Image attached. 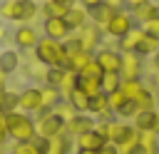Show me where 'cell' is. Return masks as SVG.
<instances>
[{
	"label": "cell",
	"instance_id": "36",
	"mask_svg": "<svg viewBox=\"0 0 159 154\" xmlns=\"http://www.w3.org/2000/svg\"><path fill=\"white\" fill-rule=\"evenodd\" d=\"M52 112H55V114H57V117H60L62 122H67V119H72V117L77 114V112H75V107H72V104H70L67 99H62V102H60V104H57V107H55Z\"/></svg>",
	"mask_w": 159,
	"mask_h": 154
},
{
	"label": "cell",
	"instance_id": "2",
	"mask_svg": "<svg viewBox=\"0 0 159 154\" xmlns=\"http://www.w3.org/2000/svg\"><path fill=\"white\" fill-rule=\"evenodd\" d=\"M35 60L45 67H65V60H67V52H65V45L60 40H52V37H40L37 45H35Z\"/></svg>",
	"mask_w": 159,
	"mask_h": 154
},
{
	"label": "cell",
	"instance_id": "12",
	"mask_svg": "<svg viewBox=\"0 0 159 154\" xmlns=\"http://www.w3.org/2000/svg\"><path fill=\"white\" fill-rule=\"evenodd\" d=\"M104 144H109L97 129H89V132H82L80 137H75V149H89V152H99Z\"/></svg>",
	"mask_w": 159,
	"mask_h": 154
},
{
	"label": "cell",
	"instance_id": "37",
	"mask_svg": "<svg viewBox=\"0 0 159 154\" xmlns=\"http://www.w3.org/2000/svg\"><path fill=\"white\" fill-rule=\"evenodd\" d=\"M62 75H65V67H47V75H45V84L60 87V82H62Z\"/></svg>",
	"mask_w": 159,
	"mask_h": 154
},
{
	"label": "cell",
	"instance_id": "45",
	"mask_svg": "<svg viewBox=\"0 0 159 154\" xmlns=\"http://www.w3.org/2000/svg\"><path fill=\"white\" fill-rule=\"evenodd\" d=\"M144 2H152V0H124V7H127V10H132V7L144 5Z\"/></svg>",
	"mask_w": 159,
	"mask_h": 154
},
{
	"label": "cell",
	"instance_id": "40",
	"mask_svg": "<svg viewBox=\"0 0 159 154\" xmlns=\"http://www.w3.org/2000/svg\"><path fill=\"white\" fill-rule=\"evenodd\" d=\"M32 147H35V152H37V154H47V152H50V139H45V137H40V134H35Z\"/></svg>",
	"mask_w": 159,
	"mask_h": 154
},
{
	"label": "cell",
	"instance_id": "10",
	"mask_svg": "<svg viewBox=\"0 0 159 154\" xmlns=\"http://www.w3.org/2000/svg\"><path fill=\"white\" fill-rule=\"evenodd\" d=\"M37 40H40V32L32 25H17V30L12 32V42L20 50H35Z\"/></svg>",
	"mask_w": 159,
	"mask_h": 154
},
{
	"label": "cell",
	"instance_id": "39",
	"mask_svg": "<svg viewBox=\"0 0 159 154\" xmlns=\"http://www.w3.org/2000/svg\"><path fill=\"white\" fill-rule=\"evenodd\" d=\"M10 154H37L32 142H12V152Z\"/></svg>",
	"mask_w": 159,
	"mask_h": 154
},
{
	"label": "cell",
	"instance_id": "22",
	"mask_svg": "<svg viewBox=\"0 0 159 154\" xmlns=\"http://www.w3.org/2000/svg\"><path fill=\"white\" fill-rule=\"evenodd\" d=\"M92 57H94V52H87V50H77V52L67 55V60H65V67L80 75V70H82V67H84V65H87Z\"/></svg>",
	"mask_w": 159,
	"mask_h": 154
},
{
	"label": "cell",
	"instance_id": "23",
	"mask_svg": "<svg viewBox=\"0 0 159 154\" xmlns=\"http://www.w3.org/2000/svg\"><path fill=\"white\" fill-rule=\"evenodd\" d=\"M137 132H154V109H144V112H137L132 119Z\"/></svg>",
	"mask_w": 159,
	"mask_h": 154
},
{
	"label": "cell",
	"instance_id": "17",
	"mask_svg": "<svg viewBox=\"0 0 159 154\" xmlns=\"http://www.w3.org/2000/svg\"><path fill=\"white\" fill-rule=\"evenodd\" d=\"M159 152V134L157 132H139L137 154H157Z\"/></svg>",
	"mask_w": 159,
	"mask_h": 154
},
{
	"label": "cell",
	"instance_id": "21",
	"mask_svg": "<svg viewBox=\"0 0 159 154\" xmlns=\"http://www.w3.org/2000/svg\"><path fill=\"white\" fill-rule=\"evenodd\" d=\"M65 99L75 107V112H80V114H89V99H92V97H89L87 92H82L80 87H77V89H72Z\"/></svg>",
	"mask_w": 159,
	"mask_h": 154
},
{
	"label": "cell",
	"instance_id": "16",
	"mask_svg": "<svg viewBox=\"0 0 159 154\" xmlns=\"http://www.w3.org/2000/svg\"><path fill=\"white\" fill-rule=\"evenodd\" d=\"M37 15H40V5L35 0H17V17H15V22L30 25Z\"/></svg>",
	"mask_w": 159,
	"mask_h": 154
},
{
	"label": "cell",
	"instance_id": "28",
	"mask_svg": "<svg viewBox=\"0 0 159 154\" xmlns=\"http://www.w3.org/2000/svg\"><path fill=\"white\" fill-rule=\"evenodd\" d=\"M15 109H20V92L5 89L0 94V112H15Z\"/></svg>",
	"mask_w": 159,
	"mask_h": 154
},
{
	"label": "cell",
	"instance_id": "18",
	"mask_svg": "<svg viewBox=\"0 0 159 154\" xmlns=\"http://www.w3.org/2000/svg\"><path fill=\"white\" fill-rule=\"evenodd\" d=\"M40 94H42V109H55L65 99L62 92H60V87H52V84H40Z\"/></svg>",
	"mask_w": 159,
	"mask_h": 154
},
{
	"label": "cell",
	"instance_id": "11",
	"mask_svg": "<svg viewBox=\"0 0 159 154\" xmlns=\"http://www.w3.org/2000/svg\"><path fill=\"white\" fill-rule=\"evenodd\" d=\"M94 124H97V119L92 117V114H75L72 119H67L65 122V132L70 134V137H80L82 132H89V129H94Z\"/></svg>",
	"mask_w": 159,
	"mask_h": 154
},
{
	"label": "cell",
	"instance_id": "52",
	"mask_svg": "<svg viewBox=\"0 0 159 154\" xmlns=\"http://www.w3.org/2000/svg\"><path fill=\"white\" fill-rule=\"evenodd\" d=\"M62 2H75V0H62Z\"/></svg>",
	"mask_w": 159,
	"mask_h": 154
},
{
	"label": "cell",
	"instance_id": "49",
	"mask_svg": "<svg viewBox=\"0 0 159 154\" xmlns=\"http://www.w3.org/2000/svg\"><path fill=\"white\" fill-rule=\"evenodd\" d=\"M75 154H97V152H89V149H75Z\"/></svg>",
	"mask_w": 159,
	"mask_h": 154
},
{
	"label": "cell",
	"instance_id": "4",
	"mask_svg": "<svg viewBox=\"0 0 159 154\" xmlns=\"http://www.w3.org/2000/svg\"><path fill=\"white\" fill-rule=\"evenodd\" d=\"M132 27H134L132 12H129L127 7H122V10H114L112 20H109V22H107V27H104V35H109L112 40H122Z\"/></svg>",
	"mask_w": 159,
	"mask_h": 154
},
{
	"label": "cell",
	"instance_id": "34",
	"mask_svg": "<svg viewBox=\"0 0 159 154\" xmlns=\"http://www.w3.org/2000/svg\"><path fill=\"white\" fill-rule=\"evenodd\" d=\"M0 17L7 22H15L17 17V0H2L0 2Z\"/></svg>",
	"mask_w": 159,
	"mask_h": 154
},
{
	"label": "cell",
	"instance_id": "15",
	"mask_svg": "<svg viewBox=\"0 0 159 154\" xmlns=\"http://www.w3.org/2000/svg\"><path fill=\"white\" fill-rule=\"evenodd\" d=\"M142 37H144L142 25H134V27H132L122 40H117V50H119V52H137V47H139Z\"/></svg>",
	"mask_w": 159,
	"mask_h": 154
},
{
	"label": "cell",
	"instance_id": "47",
	"mask_svg": "<svg viewBox=\"0 0 159 154\" xmlns=\"http://www.w3.org/2000/svg\"><path fill=\"white\" fill-rule=\"evenodd\" d=\"M5 89H7V75H2V72H0V94H2Z\"/></svg>",
	"mask_w": 159,
	"mask_h": 154
},
{
	"label": "cell",
	"instance_id": "53",
	"mask_svg": "<svg viewBox=\"0 0 159 154\" xmlns=\"http://www.w3.org/2000/svg\"><path fill=\"white\" fill-rule=\"evenodd\" d=\"M157 154H159V152H157Z\"/></svg>",
	"mask_w": 159,
	"mask_h": 154
},
{
	"label": "cell",
	"instance_id": "29",
	"mask_svg": "<svg viewBox=\"0 0 159 154\" xmlns=\"http://www.w3.org/2000/svg\"><path fill=\"white\" fill-rule=\"evenodd\" d=\"M77 87H80V75L65 67V75H62V82H60V92H62V97H67V94H70L72 89H77Z\"/></svg>",
	"mask_w": 159,
	"mask_h": 154
},
{
	"label": "cell",
	"instance_id": "42",
	"mask_svg": "<svg viewBox=\"0 0 159 154\" xmlns=\"http://www.w3.org/2000/svg\"><path fill=\"white\" fill-rule=\"evenodd\" d=\"M5 142H10V134H7V124H5V112H0V147H5Z\"/></svg>",
	"mask_w": 159,
	"mask_h": 154
},
{
	"label": "cell",
	"instance_id": "46",
	"mask_svg": "<svg viewBox=\"0 0 159 154\" xmlns=\"http://www.w3.org/2000/svg\"><path fill=\"white\" fill-rule=\"evenodd\" d=\"M77 2H80V5H84L87 10H92V7H97V5L102 2V0H77Z\"/></svg>",
	"mask_w": 159,
	"mask_h": 154
},
{
	"label": "cell",
	"instance_id": "31",
	"mask_svg": "<svg viewBox=\"0 0 159 154\" xmlns=\"http://www.w3.org/2000/svg\"><path fill=\"white\" fill-rule=\"evenodd\" d=\"M134 104H137V112L154 109V107H157V94H154V89H152V87H147V89L134 99Z\"/></svg>",
	"mask_w": 159,
	"mask_h": 154
},
{
	"label": "cell",
	"instance_id": "51",
	"mask_svg": "<svg viewBox=\"0 0 159 154\" xmlns=\"http://www.w3.org/2000/svg\"><path fill=\"white\" fill-rule=\"evenodd\" d=\"M0 154H7V152H5V149H2V147H0Z\"/></svg>",
	"mask_w": 159,
	"mask_h": 154
},
{
	"label": "cell",
	"instance_id": "8",
	"mask_svg": "<svg viewBox=\"0 0 159 154\" xmlns=\"http://www.w3.org/2000/svg\"><path fill=\"white\" fill-rule=\"evenodd\" d=\"M42 32H45V37H52V40L65 42V40L72 35V27L67 25L65 17H45V22H42Z\"/></svg>",
	"mask_w": 159,
	"mask_h": 154
},
{
	"label": "cell",
	"instance_id": "13",
	"mask_svg": "<svg viewBox=\"0 0 159 154\" xmlns=\"http://www.w3.org/2000/svg\"><path fill=\"white\" fill-rule=\"evenodd\" d=\"M89 114H92L97 122L114 117V112L109 109V97H107V92H99V94H94V97L89 99Z\"/></svg>",
	"mask_w": 159,
	"mask_h": 154
},
{
	"label": "cell",
	"instance_id": "6",
	"mask_svg": "<svg viewBox=\"0 0 159 154\" xmlns=\"http://www.w3.org/2000/svg\"><path fill=\"white\" fill-rule=\"evenodd\" d=\"M142 72H144V57L139 52H122V67H119L122 79H142Z\"/></svg>",
	"mask_w": 159,
	"mask_h": 154
},
{
	"label": "cell",
	"instance_id": "35",
	"mask_svg": "<svg viewBox=\"0 0 159 154\" xmlns=\"http://www.w3.org/2000/svg\"><path fill=\"white\" fill-rule=\"evenodd\" d=\"M107 97H109V109L114 112V117H117V112H119V109H122V107L129 102V99H127V94H124L122 89H117V92H109Z\"/></svg>",
	"mask_w": 159,
	"mask_h": 154
},
{
	"label": "cell",
	"instance_id": "33",
	"mask_svg": "<svg viewBox=\"0 0 159 154\" xmlns=\"http://www.w3.org/2000/svg\"><path fill=\"white\" fill-rule=\"evenodd\" d=\"M80 89L87 92L89 97L102 92V77H80Z\"/></svg>",
	"mask_w": 159,
	"mask_h": 154
},
{
	"label": "cell",
	"instance_id": "38",
	"mask_svg": "<svg viewBox=\"0 0 159 154\" xmlns=\"http://www.w3.org/2000/svg\"><path fill=\"white\" fill-rule=\"evenodd\" d=\"M102 75H104V72H102V67L97 65V60H94V57H92V60L80 70V77H102Z\"/></svg>",
	"mask_w": 159,
	"mask_h": 154
},
{
	"label": "cell",
	"instance_id": "26",
	"mask_svg": "<svg viewBox=\"0 0 159 154\" xmlns=\"http://www.w3.org/2000/svg\"><path fill=\"white\" fill-rule=\"evenodd\" d=\"M147 87H149V84H147L144 79H122V87H119V89L127 94V99H132V102H134V99H137Z\"/></svg>",
	"mask_w": 159,
	"mask_h": 154
},
{
	"label": "cell",
	"instance_id": "50",
	"mask_svg": "<svg viewBox=\"0 0 159 154\" xmlns=\"http://www.w3.org/2000/svg\"><path fill=\"white\" fill-rule=\"evenodd\" d=\"M154 17L159 20V2H154Z\"/></svg>",
	"mask_w": 159,
	"mask_h": 154
},
{
	"label": "cell",
	"instance_id": "9",
	"mask_svg": "<svg viewBox=\"0 0 159 154\" xmlns=\"http://www.w3.org/2000/svg\"><path fill=\"white\" fill-rule=\"evenodd\" d=\"M20 109L27 114H37L42 109V94L37 84H30L25 89H20Z\"/></svg>",
	"mask_w": 159,
	"mask_h": 154
},
{
	"label": "cell",
	"instance_id": "48",
	"mask_svg": "<svg viewBox=\"0 0 159 154\" xmlns=\"http://www.w3.org/2000/svg\"><path fill=\"white\" fill-rule=\"evenodd\" d=\"M154 132L159 134V104L154 107Z\"/></svg>",
	"mask_w": 159,
	"mask_h": 154
},
{
	"label": "cell",
	"instance_id": "43",
	"mask_svg": "<svg viewBox=\"0 0 159 154\" xmlns=\"http://www.w3.org/2000/svg\"><path fill=\"white\" fill-rule=\"evenodd\" d=\"M97 154H119V149H117L114 144H104V147H102Z\"/></svg>",
	"mask_w": 159,
	"mask_h": 154
},
{
	"label": "cell",
	"instance_id": "7",
	"mask_svg": "<svg viewBox=\"0 0 159 154\" xmlns=\"http://www.w3.org/2000/svg\"><path fill=\"white\" fill-rule=\"evenodd\" d=\"M94 60L102 67V72H119L122 67V52L117 47H99L94 52Z\"/></svg>",
	"mask_w": 159,
	"mask_h": 154
},
{
	"label": "cell",
	"instance_id": "27",
	"mask_svg": "<svg viewBox=\"0 0 159 154\" xmlns=\"http://www.w3.org/2000/svg\"><path fill=\"white\" fill-rule=\"evenodd\" d=\"M129 12H132L134 25H144L147 20L154 17V0H152V2H144V5H137V7H132Z\"/></svg>",
	"mask_w": 159,
	"mask_h": 154
},
{
	"label": "cell",
	"instance_id": "20",
	"mask_svg": "<svg viewBox=\"0 0 159 154\" xmlns=\"http://www.w3.org/2000/svg\"><path fill=\"white\" fill-rule=\"evenodd\" d=\"M75 152V137H70L67 132L50 139V152L47 154H72Z\"/></svg>",
	"mask_w": 159,
	"mask_h": 154
},
{
	"label": "cell",
	"instance_id": "5",
	"mask_svg": "<svg viewBox=\"0 0 159 154\" xmlns=\"http://www.w3.org/2000/svg\"><path fill=\"white\" fill-rule=\"evenodd\" d=\"M75 37L80 40V47H82V50H87V52H97V50L102 47V37H104V32H102V27H97L94 22H84L80 30H75Z\"/></svg>",
	"mask_w": 159,
	"mask_h": 154
},
{
	"label": "cell",
	"instance_id": "30",
	"mask_svg": "<svg viewBox=\"0 0 159 154\" xmlns=\"http://www.w3.org/2000/svg\"><path fill=\"white\" fill-rule=\"evenodd\" d=\"M137 52H139L142 57H154V55L159 52V40L144 32V37H142V42H139V47H137Z\"/></svg>",
	"mask_w": 159,
	"mask_h": 154
},
{
	"label": "cell",
	"instance_id": "25",
	"mask_svg": "<svg viewBox=\"0 0 159 154\" xmlns=\"http://www.w3.org/2000/svg\"><path fill=\"white\" fill-rule=\"evenodd\" d=\"M17 67H20V55H17V50H5V52H0V72H2V75H12Z\"/></svg>",
	"mask_w": 159,
	"mask_h": 154
},
{
	"label": "cell",
	"instance_id": "14",
	"mask_svg": "<svg viewBox=\"0 0 159 154\" xmlns=\"http://www.w3.org/2000/svg\"><path fill=\"white\" fill-rule=\"evenodd\" d=\"M65 20H67V25H70L72 32H75V30H80L84 22H89V10H87L84 5H80V2H72L70 10H67V15H65Z\"/></svg>",
	"mask_w": 159,
	"mask_h": 154
},
{
	"label": "cell",
	"instance_id": "44",
	"mask_svg": "<svg viewBox=\"0 0 159 154\" xmlns=\"http://www.w3.org/2000/svg\"><path fill=\"white\" fill-rule=\"evenodd\" d=\"M104 5H109V7H114V10H122L124 7V0H102Z\"/></svg>",
	"mask_w": 159,
	"mask_h": 154
},
{
	"label": "cell",
	"instance_id": "3",
	"mask_svg": "<svg viewBox=\"0 0 159 154\" xmlns=\"http://www.w3.org/2000/svg\"><path fill=\"white\" fill-rule=\"evenodd\" d=\"M35 129H37L40 137L55 139V137L65 134V122H62L52 109H42V112H37V117H35Z\"/></svg>",
	"mask_w": 159,
	"mask_h": 154
},
{
	"label": "cell",
	"instance_id": "24",
	"mask_svg": "<svg viewBox=\"0 0 159 154\" xmlns=\"http://www.w3.org/2000/svg\"><path fill=\"white\" fill-rule=\"evenodd\" d=\"M70 5H72V2H62V0H45L40 12H42L45 17H65V15H67V10H70Z\"/></svg>",
	"mask_w": 159,
	"mask_h": 154
},
{
	"label": "cell",
	"instance_id": "41",
	"mask_svg": "<svg viewBox=\"0 0 159 154\" xmlns=\"http://www.w3.org/2000/svg\"><path fill=\"white\" fill-rule=\"evenodd\" d=\"M142 30H144L147 35H152V37H157V40H159V20H157V17L147 20V22L142 25Z\"/></svg>",
	"mask_w": 159,
	"mask_h": 154
},
{
	"label": "cell",
	"instance_id": "1",
	"mask_svg": "<svg viewBox=\"0 0 159 154\" xmlns=\"http://www.w3.org/2000/svg\"><path fill=\"white\" fill-rule=\"evenodd\" d=\"M5 124H7V134L10 142H32L37 129H35V117L15 109V112H5Z\"/></svg>",
	"mask_w": 159,
	"mask_h": 154
},
{
	"label": "cell",
	"instance_id": "32",
	"mask_svg": "<svg viewBox=\"0 0 159 154\" xmlns=\"http://www.w3.org/2000/svg\"><path fill=\"white\" fill-rule=\"evenodd\" d=\"M122 87V75L119 72H104L102 75V92H117Z\"/></svg>",
	"mask_w": 159,
	"mask_h": 154
},
{
	"label": "cell",
	"instance_id": "19",
	"mask_svg": "<svg viewBox=\"0 0 159 154\" xmlns=\"http://www.w3.org/2000/svg\"><path fill=\"white\" fill-rule=\"evenodd\" d=\"M112 15H114V7H109V5H104V2H99L97 7H92L89 10V22H94L97 27H102V32H104V27H107V22L112 20Z\"/></svg>",
	"mask_w": 159,
	"mask_h": 154
}]
</instances>
